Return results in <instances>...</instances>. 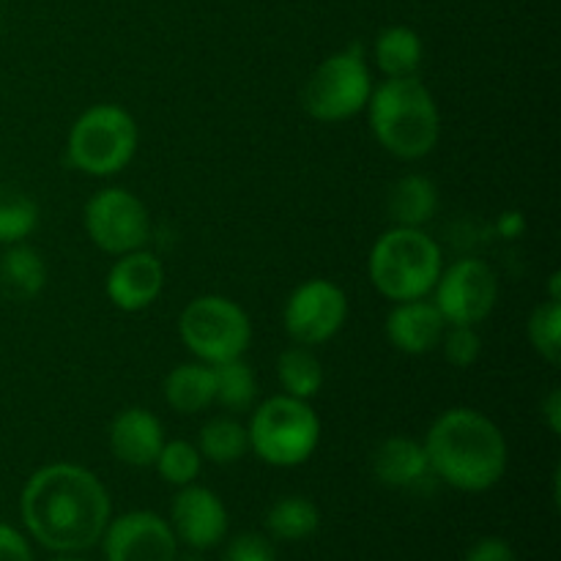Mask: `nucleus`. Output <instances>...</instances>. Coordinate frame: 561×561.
Masks as SVG:
<instances>
[{"label":"nucleus","mask_w":561,"mask_h":561,"mask_svg":"<svg viewBox=\"0 0 561 561\" xmlns=\"http://www.w3.org/2000/svg\"><path fill=\"white\" fill-rule=\"evenodd\" d=\"M22 524L55 553H80L102 540L113 515L107 488L77 463H49L27 477L20 496Z\"/></svg>","instance_id":"obj_1"},{"label":"nucleus","mask_w":561,"mask_h":561,"mask_svg":"<svg viewBox=\"0 0 561 561\" xmlns=\"http://www.w3.org/2000/svg\"><path fill=\"white\" fill-rule=\"evenodd\" d=\"M422 447L433 480L463 493H485L499 485L510 463V447L502 427L482 411L455 405L427 427Z\"/></svg>","instance_id":"obj_2"},{"label":"nucleus","mask_w":561,"mask_h":561,"mask_svg":"<svg viewBox=\"0 0 561 561\" xmlns=\"http://www.w3.org/2000/svg\"><path fill=\"white\" fill-rule=\"evenodd\" d=\"M367 124L378 146L394 159L420 162L442 137V113L431 88L414 77H383L367 99Z\"/></svg>","instance_id":"obj_3"},{"label":"nucleus","mask_w":561,"mask_h":561,"mask_svg":"<svg viewBox=\"0 0 561 561\" xmlns=\"http://www.w3.org/2000/svg\"><path fill=\"white\" fill-rule=\"evenodd\" d=\"M444 268V252L425 228L392 225L373 244L367 274L387 301L427 299Z\"/></svg>","instance_id":"obj_4"},{"label":"nucleus","mask_w":561,"mask_h":561,"mask_svg":"<svg viewBox=\"0 0 561 561\" xmlns=\"http://www.w3.org/2000/svg\"><path fill=\"white\" fill-rule=\"evenodd\" d=\"M250 453L274 469H294L307 463L321 444V420L310 400L274 394L252 405L247 422Z\"/></svg>","instance_id":"obj_5"},{"label":"nucleus","mask_w":561,"mask_h":561,"mask_svg":"<svg viewBox=\"0 0 561 561\" xmlns=\"http://www.w3.org/2000/svg\"><path fill=\"white\" fill-rule=\"evenodd\" d=\"M140 131L129 110L102 102L80 113L66 137V157L71 168L93 179H110L129 168L137 153Z\"/></svg>","instance_id":"obj_6"},{"label":"nucleus","mask_w":561,"mask_h":561,"mask_svg":"<svg viewBox=\"0 0 561 561\" xmlns=\"http://www.w3.org/2000/svg\"><path fill=\"white\" fill-rule=\"evenodd\" d=\"M373 75L365 60L362 44H348L312 69L301 85V107L312 121L321 124H343L354 115L365 113L373 93Z\"/></svg>","instance_id":"obj_7"},{"label":"nucleus","mask_w":561,"mask_h":561,"mask_svg":"<svg viewBox=\"0 0 561 561\" xmlns=\"http://www.w3.org/2000/svg\"><path fill=\"white\" fill-rule=\"evenodd\" d=\"M181 345L206 365L239 359L252 343V323L239 301L222 294L195 296L179 316Z\"/></svg>","instance_id":"obj_8"},{"label":"nucleus","mask_w":561,"mask_h":561,"mask_svg":"<svg viewBox=\"0 0 561 561\" xmlns=\"http://www.w3.org/2000/svg\"><path fill=\"white\" fill-rule=\"evenodd\" d=\"M82 225L93 247L113 257L142 250L151 239V214L146 203L124 186L93 192L82 211Z\"/></svg>","instance_id":"obj_9"},{"label":"nucleus","mask_w":561,"mask_h":561,"mask_svg":"<svg viewBox=\"0 0 561 561\" xmlns=\"http://www.w3.org/2000/svg\"><path fill=\"white\" fill-rule=\"evenodd\" d=\"M431 299L447 323L477 327L496 310L499 277L482 257H460L442 268Z\"/></svg>","instance_id":"obj_10"},{"label":"nucleus","mask_w":561,"mask_h":561,"mask_svg":"<svg viewBox=\"0 0 561 561\" xmlns=\"http://www.w3.org/2000/svg\"><path fill=\"white\" fill-rule=\"evenodd\" d=\"M348 321V296L327 277L305 279L290 290L283 310L285 332L290 343L318 348L340 334Z\"/></svg>","instance_id":"obj_11"},{"label":"nucleus","mask_w":561,"mask_h":561,"mask_svg":"<svg viewBox=\"0 0 561 561\" xmlns=\"http://www.w3.org/2000/svg\"><path fill=\"white\" fill-rule=\"evenodd\" d=\"M107 561H175L179 540L162 515L151 510H131V513L110 518L102 535Z\"/></svg>","instance_id":"obj_12"},{"label":"nucleus","mask_w":561,"mask_h":561,"mask_svg":"<svg viewBox=\"0 0 561 561\" xmlns=\"http://www.w3.org/2000/svg\"><path fill=\"white\" fill-rule=\"evenodd\" d=\"M168 524L175 540L190 546L192 551H208L225 540L230 520L222 499L208 488L192 482L175 493Z\"/></svg>","instance_id":"obj_13"},{"label":"nucleus","mask_w":561,"mask_h":561,"mask_svg":"<svg viewBox=\"0 0 561 561\" xmlns=\"http://www.w3.org/2000/svg\"><path fill=\"white\" fill-rule=\"evenodd\" d=\"M164 266L146 247L115 257L104 279V294L121 312H142L162 296Z\"/></svg>","instance_id":"obj_14"},{"label":"nucleus","mask_w":561,"mask_h":561,"mask_svg":"<svg viewBox=\"0 0 561 561\" xmlns=\"http://www.w3.org/2000/svg\"><path fill=\"white\" fill-rule=\"evenodd\" d=\"M447 329V321L433 305V299H414V301H398L389 310L383 332L392 343L394 351L405 356H425L438 348L442 334Z\"/></svg>","instance_id":"obj_15"},{"label":"nucleus","mask_w":561,"mask_h":561,"mask_svg":"<svg viewBox=\"0 0 561 561\" xmlns=\"http://www.w3.org/2000/svg\"><path fill=\"white\" fill-rule=\"evenodd\" d=\"M107 442L115 460L131 466V469H146V466H153L168 438H164V427L157 414L140 409V405H131V409L118 411L115 420L110 422Z\"/></svg>","instance_id":"obj_16"},{"label":"nucleus","mask_w":561,"mask_h":561,"mask_svg":"<svg viewBox=\"0 0 561 561\" xmlns=\"http://www.w3.org/2000/svg\"><path fill=\"white\" fill-rule=\"evenodd\" d=\"M373 474L389 488H420L433 480L422 442L409 436H389L373 453Z\"/></svg>","instance_id":"obj_17"},{"label":"nucleus","mask_w":561,"mask_h":561,"mask_svg":"<svg viewBox=\"0 0 561 561\" xmlns=\"http://www.w3.org/2000/svg\"><path fill=\"white\" fill-rule=\"evenodd\" d=\"M164 403L181 416L203 414L214 405V367L206 362H181L164 376Z\"/></svg>","instance_id":"obj_18"},{"label":"nucleus","mask_w":561,"mask_h":561,"mask_svg":"<svg viewBox=\"0 0 561 561\" xmlns=\"http://www.w3.org/2000/svg\"><path fill=\"white\" fill-rule=\"evenodd\" d=\"M438 211V186L427 175L409 173L387 195L389 222L400 228H425Z\"/></svg>","instance_id":"obj_19"},{"label":"nucleus","mask_w":561,"mask_h":561,"mask_svg":"<svg viewBox=\"0 0 561 561\" xmlns=\"http://www.w3.org/2000/svg\"><path fill=\"white\" fill-rule=\"evenodd\" d=\"M425 44L422 36L409 25L383 27L373 44V60L383 77H414L420 75Z\"/></svg>","instance_id":"obj_20"},{"label":"nucleus","mask_w":561,"mask_h":561,"mask_svg":"<svg viewBox=\"0 0 561 561\" xmlns=\"http://www.w3.org/2000/svg\"><path fill=\"white\" fill-rule=\"evenodd\" d=\"M47 285V263L31 244H11L0 255V288L14 299H36Z\"/></svg>","instance_id":"obj_21"},{"label":"nucleus","mask_w":561,"mask_h":561,"mask_svg":"<svg viewBox=\"0 0 561 561\" xmlns=\"http://www.w3.org/2000/svg\"><path fill=\"white\" fill-rule=\"evenodd\" d=\"M277 378L285 394L312 400L323 387V365L307 345H288L277 356Z\"/></svg>","instance_id":"obj_22"},{"label":"nucleus","mask_w":561,"mask_h":561,"mask_svg":"<svg viewBox=\"0 0 561 561\" xmlns=\"http://www.w3.org/2000/svg\"><path fill=\"white\" fill-rule=\"evenodd\" d=\"M197 449H201L203 460H211L217 466L239 463L247 453H250V436H247V425H241L233 414L230 416H214L201 427L197 436Z\"/></svg>","instance_id":"obj_23"},{"label":"nucleus","mask_w":561,"mask_h":561,"mask_svg":"<svg viewBox=\"0 0 561 561\" xmlns=\"http://www.w3.org/2000/svg\"><path fill=\"white\" fill-rule=\"evenodd\" d=\"M257 400V378L244 356L214 365V403L230 414L252 411Z\"/></svg>","instance_id":"obj_24"},{"label":"nucleus","mask_w":561,"mask_h":561,"mask_svg":"<svg viewBox=\"0 0 561 561\" xmlns=\"http://www.w3.org/2000/svg\"><path fill=\"white\" fill-rule=\"evenodd\" d=\"M321 526V513L307 496H285L274 502L266 513V529L285 542H299L312 537Z\"/></svg>","instance_id":"obj_25"},{"label":"nucleus","mask_w":561,"mask_h":561,"mask_svg":"<svg viewBox=\"0 0 561 561\" xmlns=\"http://www.w3.org/2000/svg\"><path fill=\"white\" fill-rule=\"evenodd\" d=\"M153 469L162 477L168 485L184 488L201 477L203 469V455L197 449V444L186 442V438H173V442H164L159 449L157 460H153Z\"/></svg>","instance_id":"obj_26"},{"label":"nucleus","mask_w":561,"mask_h":561,"mask_svg":"<svg viewBox=\"0 0 561 561\" xmlns=\"http://www.w3.org/2000/svg\"><path fill=\"white\" fill-rule=\"evenodd\" d=\"M526 334L540 359L557 367L561 362V301L546 299L531 310Z\"/></svg>","instance_id":"obj_27"},{"label":"nucleus","mask_w":561,"mask_h":561,"mask_svg":"<svg viewBox=\"0 0 561 561\" xmlns=\"http://www.w3.org/2000/svg\"><path fill=\"white\" fill-rule=\"evenodd\" d=\"M38 228V206L22 192H0V244H22Z\"/></svg>","instance_id":"obj_28"},{"label":"nucleus","mask_w":561,"mask_h":561,"mask_svg":"<svg viewBox=\"0 0 561 561\" xmlns=\"http://www.w3.org/2000/svg\"><path fill=\"white\" fill-rule=\"evenodd\" d=\"M438 351H442L449 365L466 370V367H471L482 356V337L477 332V327L447 323V329L442 334V343H438Z\"/></svg>","instance_id":"obj_29"},{"label":"nucleus","mask_w":561,"mask_h":561,"mask_svg":"<svg viewBox=\"0 0 561 561\" xmlns=\"http://www.w3.org/2000/svg\"><path fill=\"white\" fill-rule=\"evenodd\" d=\"M222 561H277V557H274V548L266 537L244 531V535L233 537Z\"/></svg>","instance_id":"obj_30"},{"label":"nucleus","mask_w":561,"mask_h":561,"mask_svg":"<svg viewBox=\"0 0 561 561\" xmlns=\"http://www.w3.org/2000/svg\"><path fill=\"white\" fill-rule=\"evenodd\" d=\"M0 561H33L31 542L9 524H0Z\"/></svg>","instance_id":"obj_31"},{"label":"nucleus","mask_w":561,"mask_h":561,"mask_svg":"<svg viewBox=\"0 0 561 561\" xmlns=\"http://www.w3.org/2000/svg\"><path fill=\"white\" fill-rule=\"evenodd\" d=\"M463 561H515V553L510 542L499 540V537H485L469 548Z\"/></svg>","instance_id":"obj_32"},{"label":"nucleus","mask_w":561,"mask_h":561,"mask_svg":"<svg viewBox=\"0 0 561 561\" xmlns=\"http://www.w3.org/2000/svg\"><path fill=\"white\" fill-rule=\"evenodd\" d=\"M526 228H529V222H526V214L518 211V208H507V211L499 214V219H496V233L502 236L504 241H518V239H524Z\"/></svg>","instance_id":"obj_33"},{"label":"nucleus","mask_w":561,"mask_h":561,"mask_svg":"<svg viewBox=\"0 0 561 561\" xmlns=\"http://www.w3.org/2000/svg\"><path fill=\"white\" fill-rule=\"evenodd\" d=\"M542 422H546L548 431L553 433V436H559L561 433V389L553 387L551 392L546 394V400H542Z\"/></svg>","instance_id":"obj_34"},{"label":"nucleus","mask_w":561,"mask_h":561,"mask_svg":"<svg viewBox=\"0 0 561 561\" xmlns=\"http://www.w3.org/2000/svg\"><path fill=\"white\" fill-rule=\"evenodd\" d=\"M53 561H85V559H77V557H69V553H64V557L53 559Z\"/></svg>","instance_id":"obj_35"},{"label":"nucleus","mask_w":561,"mask_h":561,"mask_svg":"<svg viewBox=\"0 0 561 561\" xmlns=\"http://www.w3.org/2000/svg\"><path fill=\"white\" fill-rule=\"evenodd\" d=\"M175 561H179V557H175ZM181 561H203V559L197 557V553H190V557H184Z\"/></svg>","instance_id":"obj_36"}]
</instances>
